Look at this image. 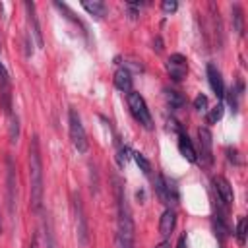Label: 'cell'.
<instances>
[{
    "mask_svg": "<svg viewBox=\"0 0 248 248\" xmlns=\"http://www.w3.org/2000/svg\"><path fill=\"white\" fill-rule=\"evenodd\" d=\"M132 157H134L136 165L140 167V170H143V174H151V163H149L140 151H132Z\"/></svg>",
    "mask_w": 248,
    "mask_h": 248,
    "instance_id": "cell-25",
    "label": "cell"
},
{
    "mask_svg": "<svg viewBox=\"0 0 248 248\" xmlns=\"http://www.w3.org/2000/svg\"><path fill=\"white\" fill-rule=\"evenodd\" d=\"M165 66H167V72H169V76H170L172 81H182L186 78V74H188V60L180 52H172L167 58Z\"/></svg>",
    "mask_w": 248,
    "mask_h": 248,
    "instance_id": "cell-6",
    "label": "cell"
},
{
    "mask_svg": "<svg viewBox=\"0 0 248 248\" xmlns=\"http://www.w3.org/2000/svg\"><path fill=\"white\" fill-rule=\"evenodd\" d=\"M114 87L116 89H120V91H124V93H130L132 91V74H130V70L128 68H118L116 72H114Z\"/></svg>",
    "mask_w": 248,
    "mask_h": 248,
    "instance_id": "cell-16",
    "label": "cell"
},
{
    "mask_svg": "<svg viewBox=\"0 0 248 248\" xmlns=\"http://www.w3.org/2000/svg\"><path fill=\"white\" fill-rule=\"evenodd\" d=\"M194 108H196L198 112H205V110H207V97H205L203 93L196 95V99H194Z\"/></svg>",
    "mask_w": 248,
    "mask_h": 248,
    "instance_id": "cell-27",
    "label": "cell"
},
{
    "mask_svg": "<svg viewBox=\"0 0 248 248\" xmlns=\"http://www.w3.org/2000/svg\"><path fill=\"white\" fill-rule=\"evenodd\" d=\"M126 103H128V108H130L132 116L136 118V122L141 124L145 130H153V118H151V112L147 108L145 99L138 91L132 89L130 93H126Z\"/></svg>",
    "mask_w": 248,
    "mask_h": 248,
    "instance_id": "cell-3",
    "label": "cell"
},
{
    "mask_svg": "<svg viewBox=\"0 0 248 248\" xmlns=\"http://www.w3.org/2000/svg\"><path fill=\"white\" fill-rule=\"evenodd\" d=\"M174 225H176V213L172 207H167L163 213H161V219H159V232L167 238L172 231H174Z\"/></svg>",
    "mask_w": 248,
    "mask_h": 248,
    "instance_id": "cell-15",
    "label": "cell"
},
{
    "mask_svg": "<svg viewBox=\"0 0 248 248\" xmlns=\"http://www.w3.org/2000/svg\"><path fill=\"white\" fill-rule=\"evenodd\" d=\"M234 238L240 246H244V242H246V217H238L236 229H234Z\"/></svg>",
    "mask_w": 248,
    "mask_h": 248,
    "instance_id": "cell-21",
    "label": "cell"
},
{
    "mask_svg": "<svg viewBox=\"0 0 248 248\" xmlns=\"http://www.w3.org/2000/svg\"><path fill=\"white\" fill-rule=\"evenodd\" d=\"M72 207H74V215H76V231H78V242L81 246L87 244L89 240V227H87V217L83 211V202L79 192H74L72 196Z\"/></svg>",
    "mask_w": 248,
    "mask_h": 248,
    "instance_id": "cell-5",
    "label": "cell"
},
{
    "mask_svg": "<svg viewBox=\"0 0 248 248\" xmlns=\"http://www.w3.org/2000/svg\"><path fill=\"white\" fill-rule=\"evenodd\" d=\"M29 248H39V236H37V234H33V236H31V242H29Z\"/></svg>",
    "mask_w": 248,
    "mask_h": 248,
    "instance_id": "cell-31",
    "label": "cell"
},
{
    "mask_svg": "<svg viewBox=\"0 0 248 248\" xmlns=\"http://www.w3.org/2000/svg\"><path fill=\"white\" fill-rule=\"evenodd\" d=\"M68 128H70L72 145L78 149V153H85L89 149V141H87L85 128L81 124V116H79V112L74 107L68 108Z\"/></svg>",
    "mask_w": 248,
    "mask_h": 248,
    "instance_id": "cell-4",
    "label": "cell"
},
{
    "mask_svg": "<svg viewBox=\"0 0 248 248\" xmlns=\"http://www.w3.org/2000/svg\"><path fill=\"white\" fill-rule=\"evenodd\" d=\"M161 10H163L165 14H174V12L178 10V2H174V0H165V2L161 4Z\"/></svg>",
    "mask_w": 248,
    "mask_h": 248,
    "instance_id": "cell-29",
    "label": "cell"
},
{
    "mask_svg": "<svg viewBox=\"0 0 248 248\" xmlns=\"http://www.w3.org/2000/svg\"><path fill=\"white\" fill-rule=\"evenodd\" d=\"M23 8H25V16H27V25H29V29H31V33H33L35 41H37V46H39V48H43L45 41H43V31H41L39 17H37L35 2H25V4H23Z\"/></svg>",
    "mask_w": 248,
    "mask_h": 248,
    "instance_id": "cell-10",
    "label": "cell"
},
{
    "mask_svg": "<svg viewBox=\"0 0 248 248\" xmlns=\"http://www.w3.org/2000/svg\"><path fill=\"white\" fill-rule=\"evenodd\" d=\"M176 248H188V238H186V234H180V238H178V244H176Z\"/></svg>",
    "mask_w": 248,
    "mask_h": 248,
    "instance_id": "cell-30",
    "label": "cell"
},
{
    "mask_svg": "<svg viewBox=\"0 0 248 248\" xmlns=\"http://www.w3.org/2000/svg\"><path fill=\"white\" fill-rule=\"evenodd\" d=\"M213 188L217 192V198L225 203L231 205L234 202V194H232V186L225 176H213Z\"/></svg>",
    "mask_w": 248,
    "mask_h": 248,
    "instance_id": "cell-11",
    "label": "cell"
},
{
    "mask_svg": "<svg viewBox=\"0 0 248 248\" xmlns=\"http://www.w3.org/2000/svg\"><path fill=\"white\" fill-rule=\"evenodd\" d=\"M227 159H229L232 165H242L240 151H238V149H234V147H227Z\"/></svg>",
    "mask_w": 248,
    "mask_h": 248,
    "instance_id": "cell-28",
    "label": "cell"
},
{
    "mask_svg": "<svg viewBox=\"0 0 248 248\" xmlns=\"http://www.w3.org/2000/svg\"><path fill=\"white\" fill-rule=\"evenodd\" d=\"M153 248H170V244H169V240H163V242H159V244L153 246Z\"/></svg>",
    "mask_w": 248,
    "mask_h": 248,
    "instance_id": "cell-33",
    "label": "cell"
},
{
    "mask_svg": "<svg viewBox=\"0 0 248 248\" xmlns=\"http://www.w3.org/2000/svg\"><path fill=\"white\" fill-rule=\"evenodd\" d=\"M6 184H8V211L10 215L14 217V211H16V165L12 161V157L8 155L6 157Z\"/></svg>",
    "mask_w": 248,
    "mask_h": 248,
    "instance_id": "cell-9",
    "label": "cell"
},
{
    "mask_svg": "<svg viewBox=\"0 0 248 248\" xmlns=\"http://www.w3.org/2000/svg\"><path fill=\"white\" fill-rule=\"evenodd\" d=\"M165 99H167V103L172 110H178L186 105V97L176 89H165Z\"/></svg>",
    "mask_w": 248,
    "mask_h": 248,
    "instance_id": "cell-19",
    "label": "cell"
},
{
    "mask_svg": "<svg viewBox=\"0 0 248 248\" xmlns=\"http://www.w3.org/2000/svg\"><path fill=\"white\" fill-rule=\"evenodd\" d=\"M0 234H2V223H0Z\"/></svg>",
    "mask_w": 248,
    "mask_h": 248,
    "instance_id": "cell-34",
    "label": "cell"
},
{
    "mask_svg": "<svg viewBox=\"0 0 248 248\" xmlns=\"http://www.w3.org/2000/svg\"><path fill=\"white\" fill-rule=\"evenodd\" d=\"M19 138V120L16 114H12V124H10V141L16 143Z\"/></svg>",
    "mask_w": 248,
    "mask_h": 248,
    "instance_id": "cell-26",
    "label": "cell"
},
{
    "mask_svg": "<svg viewBox=\"0 0 248 248\" xmlns=\"http://www.w3.org/2000/svg\"><path fill=\"white\" fill-rule=\"evenodd\" d=\"M45 242H46V248H58L56 238H54V231H52V225H50L48 217L45 219Z\"/></svg>",
    "mask_w": 248,
    "mask_h": 248,
    "instance_id": "cell-23",
    "label": "cell"
},
{
    "mask_svg": "<svg viewBox=\"0 0 248 248\" xmlns=\"http://www.w3.org/2000/svg\"><path fill=\"white\" fill-rule=\"evenodd\" d=\"M178 151H180V155H182L188 163H196V161H198V151H196L192 140L188 138V134H186L184 130L178 132Z\"/></svg>",
    "mask_w": 248,
    "mask_h": 248,
    "instance_id": "cell-13",
    "label": "cell"
},
{
    "mask_svg": "<svg viewBox=\"0 0 248 248\" xmlns=\"http://www.w3.org/2000/svg\"><path fill=\"white\" fill-rule=\"evenodd\" d=\"M221 118H223V103H217V105L205 114V120H207V124H217Z\"/></svg>",
    "mask_w": 248,
    "mask_h": 248,
    "instance_id": "cell-24",
    "label": "cell"
},
{
    "mask_svg": "<svg viewBox=\"0 0 248 248\" xmlns=\"http://www.w3.org/2000/svg\"><path fill=\"white\" fill-rule=\"evenodd\" d=\"M81 8H83L87 14L95 16V17H103V16L107 14V4H105V2H101V0H93V2H81Z\"/></svg>",
    "mask_w": 248,
    "mask_h": 248,
    "instance_id": "cell-20",
    "label": "cell"
},
{
    "mask_svg": "<svg viewBox=\"0 0 248 248\" xmlns=\"http://www.w3.org/2000/svg\"><path fill=\"white\" fill-rule=\"evenodd\" d=\"M155 192H157V196H159L167 205L174 203L176 198H178L176 186H174L170 180H167L163 174H157V176H155Z\"/></svg>",
    "mask_w": 248,
    "mask_h": 248,
    "instance_id": "cell-7",
    "label": "cell"
},
{
    "mask_svg": "<svg viewBox=\"0 0 248 248\" xmlns=\"http://www.w3.org/2000/svg\"><path fill=\"white\" fill-rule=\"evenodd\" d=\"M130 153V149L122 143V141H116V163H118V167H126V163H128V155Z\"/></svg>",
    "mask_w": 248,
    "mask_h": 248,
    "instance_id": "cell-22",
    "label": "cell"
},
{
    "mask_svg": "<svg viewBox=\"0 0 248 248\" xmlns=\"http://www.w3.org/2000/svg\"><path fill=\"white\" fill-rule=\"evenodd\" d=\"M198 143H200V157L205 165L213 163V136L209 128H200L198 130Z\"/></svg>",
    "mask_w": 248,
    "mask_h": 248,
    "instance_id": "cell-8",
    "label": "cell"
},
{
    "mask_svg": "<svg viewBox=\"0 0 248 248\" xmlns=\"http://www.w3.org/2000/svg\"><path fill=\"white\" fill-rule=\"evenodd\" d=\"M29 196H31V209L35 213L43 211V198H45V178H43V157L39 138L33 136L29 141Z\"/></svg>",
    "mask_w": 248,
    "mask_h": 248,
    "instance_id": "cell-1",
    "label": "cell"
},
{
    "mask_svg": "<svg viewBox=\"0 0 248 248\" xmlns=\"http://www.w3.org/2000/svg\"><path fill=\"white\" fill-rule=\"evenodd\" d=\"M231 14H232V31L238 35V37H242L244 35V14H242V8H240V4H232V8H231Z\"/></svg>",
    "mask_w": 248,
    "mask_h": 248,
    "instance_id": "cell-18",
    "label": "cell"
},
{
    "mask_svg": "<svg viewBox=\"0 0 248 248\" xmlns=\"http://www.w3.org/2000/svg\"><path fill=\"white\" fill-rule=\"evenodd\" d=\"M207 81L213 89V93L223 99L225 97V81H223V76H221V70L215 66V64H207Z\"/></svg>",
    "mask_w": 248,
    "mask_h": 248,
    "instance_id": "cell-12",
    "label": "cell"
},
{
    "mask_svg": "<svg viewBox=\"0 0 248 248\" xmlns=\"http://www.w3.org/2000/svg\"><path fill=\"white\" fill-rule=\"evenodd\" d=\"M0 97H2V105H4V110L10 112V76H8V70L6 66L2 64V58H0Z\"/></svg>",
    "mask_w": 248,
    "mask_h": 248,
    "instance_id": "cell-14",
    "label": "cell"
},
{
    "mask_svg": "<svg viewBox=\"0 0 248 248\" xmlns=\"http://www.w3.org/2000/svg\"><path fill=\"white\" fill-rule=\"evenodd\" d=\"M242 93H244V83L242 81H236L234 85H231L229 93H225L227 95V103L231 105V110L232 112L238 110V99L242 97Z\"/></svg>",
    "mask_w": 248,
    "mask_h": 248,
    "instance_id": "cell-17",
    "label": "cell"
},
{
    "mask_svg": "<svg viewBox=\"0 0 248 248\" xmlns=\"http://www.w3.org/2000/svg\"><path fill=\"white\" fill-rule=\"evenodd\" d=\"M114 182V196H116V211H118V232H116V246L118 248H136V225L132 219L130 205L124 196V186L118 176L112 178Z\"/></svg>",
    "mask_w": 248,
    "mask_h": 248,
    "instance_id": "cell-2",
    "label": "cell"
},
{
    "mask_svg": "<svg viewBox=\"0 0 248 248\" xmlns=\"http://www.w3.org/2000/svg\"><path fill=\"white\" fill-rule=\"evenodd\" d=\"M153 45H155V46H153V48H155V50H157V52H161V50H163V43H161V37H157V39H155V43H153Z\"/></svg>",
    "mask_w": 248,
    "mask_h": 248,
    "instance_id": "cell-32",
    "label": "cell"
}]
</instances>
